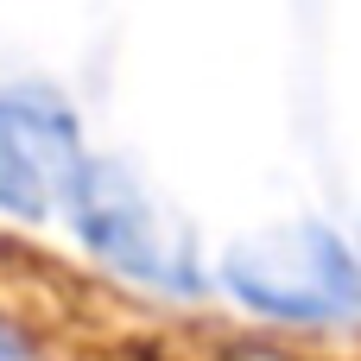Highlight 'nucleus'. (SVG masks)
I'll return each mask as SVG.
<instances>
[{"label": "nucleus", "instance_id": "nucleus-3", "mask_svg": "<svg viewBox=\"0 0 361 361\" xmlns=\"http://www.w3.org/2000/svg\"><path fill=\"white\" fill-rule=\"evenodd\" d=\"M89 140L76 108L44 82H6L0 89V216L13 222H51L70 209Z\"/></svg>", "mask_w": 361, "mask_h": 361}, {"label": "nucleus", "instance_id": "nucleus-1", "mask_svg": "<svg viewBox=\"0 0 361 361\" xmlns=\"http://www.w3.org/2000/svg\"><path fill=\"white\" fill-rule=\"evenodd\" d=\"M70 235L102 260L114 267L121 279L133 286H152V292H203V273H197V247H190V228L114 159H89L70 209H63Z\"/></svg>", "mask_w": 361, "mask_h": 361}, {"label": "nucleus", "instance_id": "nucleus-2", "mask_svg": "<svg viewBox=\"0 0 361 361\" xmlns=\"http://www.w3.org/2000/svg\"><path fill=\"white\" fill-rule=\"evenodd\" d=\"M222 286L279 324H324L355 311L361 273L349 247L324 228V222H286L267 235H247L222 254Z\"/></svg>", "mask_w": 361, "mask_h": 361}, {"label": "nucleus", "instance_id": "nucleus-4", "mask_svg": "<svg viewBox=\"0 0 361 361\" xmlns=\"http://www.w3.org/2000/svg\"><path fill=\"white\" fill-rule=\"evenodd\" d=\"M0 361H44L38 355V336H32L13 311H0Z\"/></svg>", "mask_w": 361, "mask_h": 361}]
</instances>
